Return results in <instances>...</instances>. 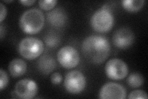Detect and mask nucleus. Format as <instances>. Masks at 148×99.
Instances as JSON below:
<instances>
[{"label": "nucleus", "mask_w": 148, "mask_h": 99, "mask_svg": "<svg viewBox=\"0 0 148 99\" xmlns=\"http://www.w3.org/2000/svg\"><path fill=\"white\" fill-rule=\"evenodd\" d=\"M82 53L85 58L94 64H101L107 59L110 53V45L106 37L90 35L83 41Z\"/></svg>", "instance_id": "nucleus-1"}, {"label": "nucleus", "mask_w": 148, "mask_h": 99, "mask_svg": "<svg viewBox=\"0 0 148 99\" xmlns=\"http://www.w3.org/2000/svg\"><path fill=\"white\" fill-rule=\"evenodd\" d=\"M45 24V16L42 11L37 8H32L22 14L19 25L23 32L29 34L39 32Z\"/></svg>", "instance_id": "nucleus-2"}, {"label": "nucleus", "mask_w": 148, "mask_h": 99, "mask_svg": "<svg viewBox=\"0 0 148 99\" xmlns=\"http://www.w3.org/2000/svg\"><path fill=\"white\" fill-rule=\"evenodd\" d=\"M18 50L22 57L32 60L43 53L44 44L42 41L35 37H27L21 41Z\"/></svg>", "instance_id": "nucleus-3"}, {"label": "nucleus", "mask_w": 148, "mask_h": 99, "mask_svg": "<svg viewBox=\"0 0 148 99\" xmlns=\"http://www.w3.org/2000/svg\"><path fill=\"white\" fill-rule=\"evenodd\" d=\"M114 22L112 13L105 7L98 9L92 15L90 20L91 27L99 33L108 32L111 30Z\"/></svg>", "instance_id": "nucleus-4"}, {"label": "nucleus", "mask_w": 148, "mask_h": 99, "mask_svg": "<svg viewBox=\"0 0 148 99\" xmlns=\"http://www.w3.org/2000/svg\"><path fill=\"white\" fill-rule=\"evenodd\" d=\"M86 84L85 76L77 70L68 73L64 79V86L66 91L73 94L79 93L84 91Z\"/></svg>", "instance_id": "nucleus-5"}, {"label": "nucleus", "mask_w": 148, "mask_h": 99, "mask_svg": "<svg viewBox=\"0 0 148 99\" xmlns=\"http://www.w3.org/2000/svg\"><path fill=\"white\" fill-rule=\"evenodd\" d=\"M57 58L60 64L67 69L76 67L80 61V56L77 50L69 45L63 46L58 51Z\"/></svg>", "instance_id": "nucleus-6"}, {"label": "nucleus", "mask_w": 148, "mask_h": 99, "mask_svg": "<svg viewBox=\"0 0 148 99\" xmlns=\"http://www.w3.org/2000/svg\"><path fill=\"white\" fill-rule=\"evenodd\" d=\"M105 71L109 78L113 80H121L128 75V68L122 60L113 58L109 60L106 63Z\"/></svg>", "instance_id": "nucleus-7"}, {"label": "nucleus", "mask_w": 148, "mask_h": 99, "mask_svg": "<svg viewBox=\"0 0 148 99\" xmlns=\"http://www.w3.org/2000/svg\"><path fill=\"white\" fill-rule=\"evenodd\" d=\"M38 92V86L35 81L30 79L18 81L15 86V93L17 97L24 99L33 98Z\"/></svg>", "instance_id": "nucleus-8"}, {"label": "nucleus", "mask_w": 148, "mask_h": 99, "mask_svg": "<svg viewBox=\"0 0 148 99\" xmlns=\"http://www.w3.org/2000/svg\"><path fill=\"white\" fill-rule=\"evenodd\" d=\"M99 95V98L102 99H124L126 98L127 91L122 85L110 82L105 84L101 87Z\"/></svg>", "instance_id": "nucleus-9"}, {"label": "nucleus", "mask_w": 148, "mask_h": 99, "mask_svg": "<svg viewBox=\"0 0 148 99\" xmlns=\"http://www.w3.org/2000/svg\"><path fill=\"white\" fill-rule=\"evenodd\" d=\"M112 40L114 45L117 48L126 49L133 45L135 35L131 29L127 27H122L114 32Z\"/></svg>", "instance_id": "nucleus-10"}, {"label": "nucleus", "mask_w": 148, "mask_h": 99, "mask_svg": "<svg viewBox=\"0 0 148 99\" xmlns=\"http://www.w3.org/2000/svg\"><path fill=\"white\" fill-rule=\"evenodd\" d=\"M47 20L51 26L61 27L67 22V14L63 8H57L47 14Z\"/></svg>", "instance_id": "nucleus-11"}, {"label": "nucleus", "mask_w": 148, "mask_h": 99, "mask_svg": "<svg viewBox=\"0 0 148 99\" xmlns=\"http://www.w3.org/2000/svg\"><path fill=\"white\" fill-rule=\"evenodd\" d=\"M37 66L41 73L47 75L56 68V63L53 56L45 55L38 60Z\"/></svg>", "instance_id": "nucleus-12"}, {"label": "nucleus", "mask_w": 148, "mask_h": 99, "mask_svg": "<svg viewBox=\"0 0 148 99\" xmlns=\"http://www.w3.org/2000/svg\"><path fill=\"white\" fill-rule=\"evenodd\" d=\"M27 68V64L24 60L15 58L9 63L8 69L12 76L17 78L23 76L26 73Z\"/></svg>", "instance_id": "nucleus-13"}, {"label": "nucleus", "mask_w": 148, "mask_h": 99, "mask_svg": "<svg viewBox=\"0 0 148 99\" xmlns=\"http://www.w3.org/2000/svg\"><path fill=\"white\" fill-rule=\"evenodd\" d=\"M144 0H123L122 5L125 9L129 12H138L144 6Z\"/></svg>", "instance_id": "nucleus-14"}, {"label": "nucleus", "mask_w": 148, "mask_h": 99, "mask_svg": "<svg viewBox=\"0 0 148 99\" xmlns=\"http://www.w3.org/2000/svg\"><path fill=\"white\" fill-rule=\"evenodd\" d=\"M127 83L132 88H138L144 83V78L138 73H133L128 76Z\"/></svg>", "instance_id": "nucleus-15"}, {"label": "nucleus", "mask_w": 148, "mask_h": 99, "mask_svg": "<svg viewBox=\"0 0 148 99\" xmlns=\"http://www.w3.org/2000/svg\"><path fill=\"white\" fill-rule=\"evenodd\" d=\"M46 45L50 48H54L59 45L60 40L58 37L54 34L48 35L45 37Z\"/></svg>", "instance_id": "nucleus-16"}, {"label": "nucleus", "mask_w": 148, "mask_h": 99, "mask_svg": "<svg viewBox=\"0 0 148 99\" xmlns=\"http://www.w3.org/2000/svg\"><path fill=\"white\" fill-rule=\"evenodd\" d=\"M56 0H41L38 1L40 7L46 11L52 9L57 4Z\"/></svg>", "instance_id": "nucleus-17"}, {"label": "nucleus", "mask_w": 148, "mask_h": 99, "mask_svg": "<svg viewBox=\"0 0 148 99\" xmlns=\"http://www.w3.org/2000/svg\"><path fill=\"white\" fill-rule=\"evenodd\" d=\"M148 98L147 93L142 90H135L133 91L129 94V99H135V98H143L147 99Z\"/></svg>", "instance_id": "nucleus-18"}, {"label": "nucleus", "mask_w": 148, "mask_h": 99, "mask_svg": "<svg viewBox=\"0 0 148 99\" xmlns=\"http://www.w3.org/2000/svg\"><path fill=\"white\" fill-rule=\"evenodd\" d=\"M9 82V78L6 71L3 69H0V89H3L7 86Z\"/></svg>", "instance_id": "nucleus-19"}, {"label": "nucleus", "mask_w": 148, "mask_h": 99, "mask_svg": "<svg viewBox=\"0 0 148 99\" xmlns=\"http://www.w3.org/2000/svg\"><path fill=\"white\" fill-rule=\"evenodd\" d=\"M62 80V75L59 73H54L51 76V81L54 85H58L61 82Z\"/></svg>", "instance_id": "nucleus-20"}, {"label": "nucleus", "mask_w": 148, "mask_h": 99, "mask_svg": "<svg viewBox=\"0 0 148 99\" xmlns=\"http://www.w3.org/2000/svg\"><path fill=\"white\" fill-rule=\"evenodd\" d=\"M7 15L6 7L4 5L3 3H0V22H2L5 19Z\"/></svg>", "instance_id": "nucleus-21"}, {"label": "nucleus", "mask_w": 148, "mask_h": 99, "mask_svg": "<svg viewBox=\"0 0 148 99\" xmlns=\"http://www.w3.org/2000/svg\"><path fill=\"white\" fill-rule=\"evenodd\" d=\"M21 4H22L23 5L27 6H29L33 4L34 3H35V0H22V1H19Z\"/></svg>", "instance_id": "nucleus-22"}, {"label": "nucleus", "mask_w": 148, "mask_h": 99, "mask_svg": "<svg viewBox=\"0 0 148 99\" xmlns=\"http://www.w3.org/2000/svg\"><path fill=\"white\" fill-rule=\"evenodd\" d=\"M3 25L1 24V26H0V32H1V39H3V35H4V33H3Z\"/></svg>", "instance_id": "nucleus-23"}, {"label": "nucleus", "mask_w": 148, "mask_h": 99, "mask_svg": "<svg viewBox=\"0 0 148 99\" xmlns=\"http://www.w3.org/2000/svg\"><path fill=\"white\" fill-rule=\"evenodd\" d=\"M13 1H4V2L6 3H11V2H12Z\"/></svg>", "instance_id": "nucleus-24"}]
</instances>
